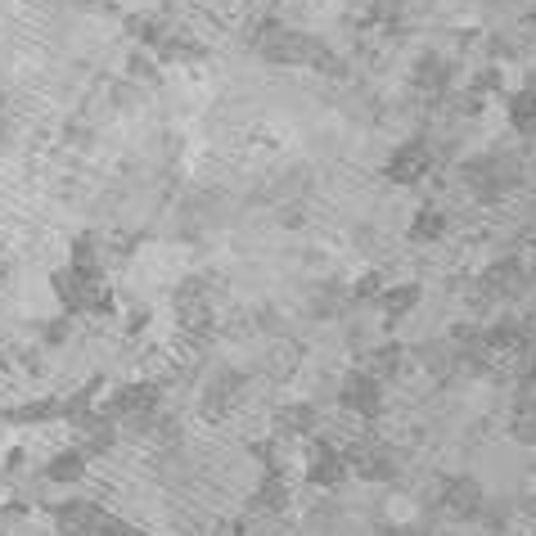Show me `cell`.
Wrapping results in <instances>:
<instances>
[{"label":"cell","mask_w":536,"mask_h":536,"mask_svg":"<svg viewBox=\"0 0 536 536\" xmlns=\"http://www.w3.org/2000/svg\"><path fill=\"white\" fill-rule=\"evenodd\" d=\"M424 172H428V154H424V149H415V145L397 149V154H392V163L383 167V176H388V181H397V185L419 181Z\"/></svg>","instance_id":"obj_1"},{"label":"cell","mask_w":536,"mask_h":536,"mask_svg":"<svg viewBox=\"0 0 536 536\" xmlns=\"http://www.w3.org/2000/svg\"><path fill=\"white\" fill-rule=\"evenodd\" d=\"M419 302V289L415 284H401V289H388L383 293V311H388V316H401V311H410Z\"/></svg>","instance_id":"obj_2"}]
</instances>
